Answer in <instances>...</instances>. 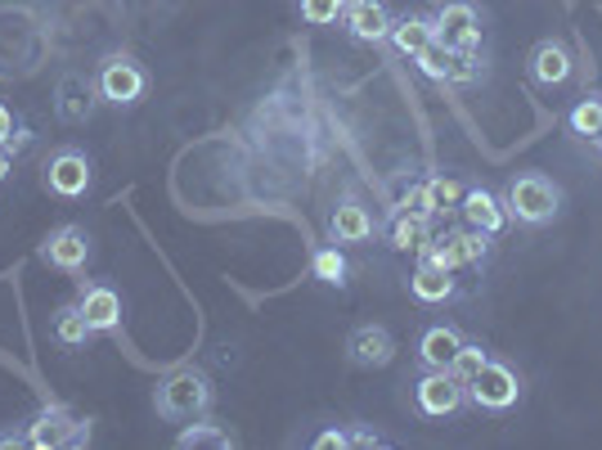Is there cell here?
Here are the masks:
<instances>
[{
    "mask_svg": "<svg viewBox=\"0 0 602 450\" xmlns=\"http://www.w3.org/2000/svg\"><path fill=\"white\" fill-rule=\"evenodd\" d=\"M41 180H46V189L55 198H81L95 185V167H90V158L81 149H59V154L46 158V176Z\"/></svg>",
    "mask_w": 602,
    "mask_h": 450,
    "instance_id": "obj_8",
    "label": "cell"
},
{
    "mask_svg": "<svg viewBox=\"0 0 602 450\" xmlns=\"http://www.w3.org/2000/svg\"><path fill=\"white\" fill-rule=\"evenodd\" d=\"M346 356H351V365H359V370H387V365L396 361V338H392V329H383V324H359V329L351 333V343H346Z\"/></svg>",
    "mask_w": 602,
    "mask_h": 450,
    "instance_id": "obj_10",
    "label": "cell"
},
{
    "mask_svg": "<svg viewBox=\"0 0 602 450\" xmlns=\"http://www.w3.org/2000/svg\"><path fill=\"white\" fill-rule=\"evenodd\" d=\"M23 437H28L32 450H72V446H86L90 441V419H81L77 410H68V405L55 401V405H41L28 419Z\"/></svg>",
    "mask_w": 602,
    "mask_h": 450,
    "instance_id": "obj_3",
    "label": "cell"
},
{
    "mask_svg": "<svg viewBox=\"0 0 602 450\" xmlns=\"http://www.w3.org/2000/svg\"><path fill=\"white\" fill-rule=\"evenodd\" d=\"M387 239H392V248H396V253H423V248L432 244V221H427V216H409V212H401V216L392 221Z\"/></svg>",
    "mask_w": 602,
    "mask_h": 450,
    "instance_id": "obj_19",
    "label": "cell"
},
{
    "mask_svg": "<svg viewBox=\"0 0 602 450\" xmlns=\"http://www.w3.org/2000/svg\"><path fill=\"white\" fill-rule=\"evenodd\" d=\"M571 72H575V59L562 41H540L531 50V81L535 86H562V81H571Z\"/></svg>",
    "mask_w": 602,
    "mask_h": 450,
    "instance_id": "obj_14",
    "label": "cell"
},
{
    "mask_svg": "<svg viewBox=\"0 0 602 450\" xmlns=\"http://www.w3.org/2000/svg\"><path fill=\"white\" fill-rule=\"evenodd\" d=\"M458 212L472 231H486V235H504V225H509V207L491 189H463Z\"/></svg>",
    "mask_w": 602,
    "mask_h": 450,
    "instance_id": "obj_13",
    "label": "cell"
},
{
    "mask_svg": "<svg viewBox=\"0 0 602 450\" xmlns=\"http://www.w3.org/2000/svg\"><path fill=\"white\" fill-rule=\"evenodd\" d=\"M593 145H598V149H602V136H598V140H593Z\"/></svg>",
    "mask_w": 602,
    "mask_h": 450,
    "instance_id": "obj_35",
    "label": "cell"
},
{
    "mask_svg": "<svg viewBox=\"0 0 602 450\" xmlns=\"http://www.w3.org/2000/svg\"><path fill=\"white\" fill-rule=\"evenodd\" d=\"M401 212H409V216H436L441 207H436V198H432V185L427 180H418V185H409V194L401 198Z\"/></svg>",
    "mask_w": 602,
    "mask_h": 450,
    "instance_id": "obj_28",
    "label": "cell"
},
{
    "mask_svg": "<svg viewBox=\"0 0 602 450\" xmlns=\"http://www.w3.org/2000/svg\"><path fill=\"white\" fill-rule=\"evenodd\" d=\"M297 10L310 28H333V23H342L346 0H297Z\"/></svg>",
    "mask_w": 602,
    "mask_h": 450,
    "instance_id": "obj_27",
    "label": "cell"
},
{
    "mask_svg": "<svg viewBox=\"0 0 602 450\" xmlns=\"http://www.w3.org/2000/svg\"><path fill=\"white\" fill-rule=\"evenodd\" d=\"M176 446H180V450H198V446H216V450H225V446H234V437H229L225 428H216V423H189V428H180Z\"/></svg>",
    "mask_w": 602,
    "mask_h": 450,
    "instance_id": "obj_25",
    "label": "cell"
},
{
    "mask_svg": "<svg viewBox=\"0 0 602 450\" xmlns=\"http://www.w3.org/2000/svg\"><path fill=\"white\" fill-rule=\"evenodd\" d=\"M55 338H59V348H86L90 324H86V315H81L77 302H68V306L55 311Z\"/></svg>",
    "mask_w": 602,
    "mask_h": 450,
    "instance_id": "obj_21",
    "label": "cell"
},
{
    "mask_svg": "<svg viewBox=\"0 0 602 450\" xmlns=\"http://www.w3.org/2000/svg\"><path fill=\"white\" fill-rule=\"evenodd\" d=\"M342 28H346L355 41L378 46V41H387V32H392V14H387L383 0H346Z\"/></svg>",
    "mask_w": 602,
    "mask_h": 450,
    "instance_id": "obj_11",
    "label": "cell"
},
{
    "mask_svg": "<svg viewBox=\"0 0 602 450\" xmlns=\"http://www.w3.org/2000/svg\"><path fill=\"white\" fill-rule=\"evenodd\" d=\"M351 446H387V437L365 432V428H351Z\"/></svg>",
    "mask_w": 602,
    "mask_h": 450,
    "instance_id": "obj_33",
    "label": "cell"
},
{
    "mask_svg": "<svg viewBox=\"0 0 602 450\" xmlns=\"http://www.w3.org/2000/svg\"><path fill=\"white\" fill-rule=\"evenodd\" d=\"M427 185H432V198H436V207H441V212H450V207H458V198H463V189H458V180H450V176H432Z\"/></svg>",
    "mask_w": 602,
    "mask_h": 450,
    "instance_id": "obj_29",
    "label": "cell"
},
{
    "mask_svg": "<svg viewBox=\"0 0 602 450\" xmlns=\"http://www.w3.org/2000/svg\"><path fill=\"white\" fill-rule=\"evenodd\" d=\"M476 55H454V68H450V86H458V81H476Z\"/></svg>",
    "mask_w": 602,
    "mask_h": 450,
    "instance_id": "obj_30",
    "label": "cell"
},
{
    "mask_svg": "<svg viewBox=\"0 0 602 450\" xmlns=\"http://www.w3.org/2000/svg\"><path fill=\"white\" fill-rule=\"evenodd\" d=\"M328 235H333L337 248H342V244H365V239L374 235V216H369V207H359L355 198L337 203L333 216H328Z\"/></svg>",
    "mask_w": 602,
    "mask_h": 450,
    "instance_id": "obj_15",
    "label": "cell"
},
{
    "mask_svg": "<svg viewBox=\"0 0 602 450\" xmlns=\"http://www.w3.org/2000/svg\"><path fill=\"white\" fill-rule=\"evenodd\" d=\"M566 127H571L580 140H598V136H602V95H584V99L566 113Z\"/></svg>",
    "mask_w": 602,
    "mask_h": 450,
    "instance_id": "obj_20",
    "label": "cell"
},
{
    "mask_svg": "<svg viewBox=\"0 0 602 450\" xmlns=\"http://www.w3.org/2000/svg\"><path fill=\"white\" fill-rule=\"evenodd\" d=\"M77 306H81L90 333H112V329H122V297H117V288H108V284H81Z\"/></svg>",
    "mask_w": 602,
    "mask_h": 450,
    "instance_id": "obj_12",
    "label": "cell"
},
{
    "mask_svg": "<svg viewBox=\"0 0 602 450\" xmlns=\"http://www.w3.org/2000/svg\"><path fill=\"white\" fill-rule=\"evenodd\" d=\"M454 248H458V262H463V266H481V262L495 253V235L463 225V231H454Z\"/></svg>",
    "mask_w": 602,
    "mask_h": 450,
    "instance_id": "obj_22",
    "label": "cell"
},
{
    "mask_svg": "<svg viewBox=\"0 0 602 450\" xmlns=\"http://www.w3.org/2000/svg\"><path fill=\"white\" fill-rule=\"evenodd\" d=\"M342 450V446H351V432H342V428H328V432H319L315 437V450Z\"/></svg>",
    "mask_w": 602,
    "mask_h": 450,
    "instance_id": "obj_31",
    "label": "cell"
},
{
    "mask_svg": "<svg viewBox=\"0 0 602 450\" xmlns=\"http://www.w3.org/2000/svg\"><path fill=\"white\" fill-rule=\"evenodd\" d=\"M463 401H467V388H463L450 370H427V374L414 383V405H418V414H427V419H450V414L463 410Z\"/></svg>",
    "mask_w": 602,
    "mask_h": 450,
    "instance_id": "obj_7",
    "label": "cell"
},
{
    "mask_svg": "<svg viewBox=\"0 0 602 450\" xmlns=\"http://www.w3.org/2000/svg\"><path fill=\"white\" fill-rule=\"evenodd\" d=\"M145 86H149V77H145V68L131 55H108L99 63V95L108 104H117V108L140 104L145 99Z\"/></svg>",
    "mask_w": 602,
    "mask_h": 450,
    "instance_id": "obj_5",
    "label": "cell"
},
{
    "mask_svg": "<svg viewBox=\"0 0 602 450\" xmlns=\"http://www.w3.org/2000/svg\"><path fill=\"white\" fill-rule=\"evenodd\" d=\"M37 257L50 266V271H63V275H77L86 271L90 262V235H86V225H59V231H50V239L37 248Z\"/></svg>",
    "mask_w": 602,
    "mask_h": 450,
    "instance_id": "obj_9",
    "label": "cell"
},
{
    "mask_svg": "<svg viewBox=\"0 0 602 450\" xmlns=\"http://www.w3.org/2000/svg\"><path fill=\"white\" fill-rule=\"evenodd\" d=\"M486 361H491V352L481 348V343H463V348L454 352V361H450V374H454V379L467 388V383H472L481 370H486Z\"/></svg>",
    "mask_w": 602,
    "mask_h": 450,
    "instance_id": "obj_24",
    "label": "cell"
},
{
    "mask_svg": "<svg viewBox=\"0 0 602 450\" xmlns=\"http://www.w3.org/2000/svg\"><path fill=\"white\" fill-rule=\"evenodd\" d=\"M458 348H463V333L454 324H432L418 338V361H423V370H450Z\"/></svg>",
    "mask_w": 602,
    "mask_h": 450,
    "instance_id": "obj_16",
    "label": "cell"
},
{
    "mask_svg": "<svg viewBox=\"0 0 602 450\" xmlns=\"http://www.w3.org/2000/svg\"><path fill=\"white\" fill-rule=\"evenodd\" d=\"M310 275H315L319 284H333V288H342V284H346V275H351V266H346L342 248L333 244V248H319V253L310 257Z\"/></svg>",
    "mask_w": 602,
    "mask_h": 450,
    "instance_id": "obj_23",
    "label": "cell"
},
{
    "mask_svg": "<svg viewBox=\"0 0 602 450\" xmlns=\"http://www.w3.org/2000/svg\"><path fill=\"white\" fill-rule=\"evenodd\" d=\"M517 397H522V379H517V370L504 365V361H486V370H481V374L467 383V401H472L476 410H486V414L513 410Z\"/></svg>",
    "mask_w": 602,
    "mask_h": 450,
    "instance_id": "obj_4",
    "label": "cell"
},
{
    "mask_svg": "<svg viewBox=\"0 0 602 450\" xmlns=\"http://www.w3.org/2000/svg\"><path fill=\"white\" fill-rule=\"evenodd\" d=\"M414 63H418V72H423L427 81H450V68H454V50H445L441 41H432L423 55H414Z\"/></svg>",
    "mask_w": 602,
    "mask_h": 450,
    "instance_id": "obj_26",
    "label": "cell"
},
{
    "mask_svg": "<svg viewBox=\"0 0 602 450\" xmlns=\"http://www.w3.org/2000/svg\"><path fill=\"white\" fill-rule=\"evenodd\" d=\"M19 127H14V113H10V104L0 99V145H10V136H14Z\"/></svg>",
    "mask_w": 602,
    "mask_h": 450,
    "instance_id": "obj_32",
    "label": "cell"
},
{
    "mask_svg": "<svg viewBox=\"0 0 602 450\" xmlns=\"http://www.w3.org/2000/svg\"><path fill=\"white\" fill-rule=\"evenodd\" d=\"M504 207H509V221L517 225H549L557 212H562V189L544 176V172H522L513 176L509 194H504Z\"/></svg>",
    "mask_w": 602,
    "mask_h": 450,
    "instance_id": "obj_1",
    "label": "cell"
},
{
    "mask_svg": "<svg viewBox=\"0 0 602 450\" xmlns=\"http://www.w3.org/2000/svg\"><path fill=\"white\" fill-rule=\"evenodd\" d=\"M14 154H19V149L0 145V180H10V176H14Z\"/></svg>",
    "mask_w": 602,
    "mask_h": 450,
    "instance_id": "obj_34",
    "label": "cell"
},
{
    "mask_svg": "<svg viewBox=\"0 0 602 450\" xmlns=\"http://www.w3.org/2000/svg\"><path fill=\"white\" fill-rule=\"evenodd\" d=\"M409 293H414L423 306H441V302H450V297L458 293V284H454V271H441V266L418 262V271L409 275Z\"/></svg>",
    "mask_w": 602,
    "mask_h": 450,
    "instance_id": "obj_18",
    "label": "cell"
},
{
    "mask_svg": "<svg viewBox=\"0 0 602 450\" xmlns=\"http://www.w3.org/2000/svg\"><path fill=\"white\" fill-rule=\"evenodd\" d=\"M211 379L203 374V370H176V374H167L162 383H158V392H154V405H158V414L162 419H176V423H185V419H203L207 410H211Z\"/></svg>",
    "mask_w": 602,
    "mask_h": 450,
    "instance_id": "obj_2",
    "label": "cell"
},
{
    "mask_svg": "<svg viewBox=\"0 0 602 450\" xmlns=\"http://www.w3.org/2000/svg\"><path fill=\"white\" fill-rule=\"evenodd\" d=\"M432 19H436V41L445 50L476 55V46H481V14L467 6V0H445Z\"/></svg>",
    "mask_w": 602,
    "mask_h": 450,
    "instance_id": "obj_6",
    "label": "cell"
},
{
    "mask_svg": "<svg viewBox=\"0 0 602 450\" xmlns=\"http://www.w3.org/2000/svg\"><path fill=\"white\" fill-rule=\"evenodd\" d=\"M387 41H392L405 59H414V55H423V50L436 41V19H427V14H405V19L392 23Z\"/></svg>",
    "mask_w": 602,
    "mask_h": 450,
    "instance_id": "obj_17",
    "label": "cell"
}]
</instances>
